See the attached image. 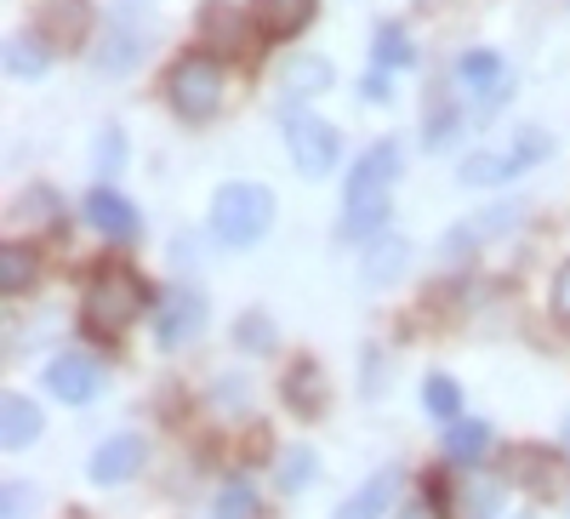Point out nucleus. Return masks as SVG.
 I'll list each match as a JSON object with an SVG mask.
<instances>
[{"label":"nucleus","mask_w":570,"mask_h":519,"mask_svg":"<svg viewBox=\"0 0 570 519\" xmlns=\"http://www.w3.org/2000/svg\"><path fill=\"white\" fill-rule=\"evenodd\" d=\"M394 183H400V137H376L348 172V206L337 223L343 241H371L389 223V188Z\"/></svg>","instance_id":"nucleus-1"},{"label":"nucleus","mask_w":570,"mask_h":519,"mask_svg":"<svg viewBox=\"0 0 570 519\" xmlns=\"http://www.w3.org/2000/svg\"><path fill=\"white\" fill-rule=\"evenodd\" d=\"M155 40H160V23H155L149 0H115L98 46H91V63H98V75L120 80V75L142 69V58L155 52Z\"/></svg>","instance_id":"nucleus-2"},{"label":"nucleus","mask_w":570,"mask_h":519,"mask_svg":"<svg viewBox=\"0 0 570 519\" xmlns=\"http://www.w3.org/2000/svg\"><path fill=\"white\" fill-rule=\"evenodd\" d=\"M212 241L228 246V252H246L257 246L268 223H274V195L263 183H223L217 195H212Z\"/></svg>","instance_id":"nucleus-3"},{"label":"nucleus","mask_w":570,"mask_h":519,"mask_svg":"<svg viewBox=\"0 0 570 519\" xmlns=\"http://www.w3.org/2000/svg\"><path fill=\"white\" fill-rule=\"evenodd\" d=\"M142 303H149V286H142L137 274H126V268H98V274H91V286H86L80 320H86L91 337H115V332H126V325L142 314Z\"/></svg>","instance_id":"nucleus-4"},{"label":"nucleus","mask_w":570,"mask_h":519,"mask_svg":"<svg viewBox=\"0 0 570 519\" xmlns=\"http://www.w3.org/2000/svg\"><path fill=\"white\" fill-rule=\"evenodd\" d=\"M166 98H171V109H177L183 120L217 115V104H223V63H217L212 52H183V58L171 63Z\"/></svg>","instance_id":"nucleus-5"},{"label":"nucleus","mask_w":570,"mask_h":519,"mask_svg":"<svg viewBox=\"0 0 570 519\" xmlns=\"http://www.w3.org/2000/svg\"><path fill=\"white\" fill-rule=\"evenodd\" d=\"M285 149H292L303 177H325L343 155V131L331 120H320V115H308V109H292L285 115Z\"/></svg>","instance_id":"nucleus-6"},{"label":"nucleus","mask_w":570,"mask_h":519,"mask_svg":"<svg viewBox=\"0 0 570 519\" xmlns=\"http://www.w3.org/2000/svg\"><path fill=\"white\" fill-rule=\"evenodd\" d=\"M548 155H553V137H548L542 126H525L508 149H497V155H468V160H462V183H468V188L502 183V177H519L525 166H537V160H548Z\"/></svg>","instance_id":"nucleus-7"},{"label":"nucleus","mask_w":570,"mask_h":519,"mask_svg":"<svg viewBox=\"0 0 570 519\" xmlns=\"http://www.w3.org/2000/svg\"><path fill=\"white\" fill-rule=\"evenodd\" d=\"M456 80L473 91V98H480V109H485V115H497V109L508 104V91H513L502 52H485V46H473V52H462V58H456Z\"/></svg>","instance_id":"nucleus-8"},{"label":"nucleus","mask_w":570,"mask_h":519,"mask_svg":"<svg viewBox=\"0 0 570 519\" xmlns=\"http://www.w3.org/2000/svg\"><path fill=\"white\" fill-rule=\"evenodd\" d=\"M46 389H52L63 405H86V400L104 394V365L91 354H80V349H69V354H58L52 365H46Z\"/></svg>","instance_id":"nucleus-9"},{"label":"nucleus","mask_w":570,"mask_h":519,"mask_svg":"<svg viewBox=\"0 0 570 519\" xmlns=\"http://www.w3.org/2000/svg\"><path fill=\"white\" fill-rule=\"evenodd\" d=\"M200 325H206V297H200V292H188V286L166 292V303H160V314H155V337H160V349L195 343V337H200Z\"/></svg>","instance_id":"nucleus-10"},{"label":"nucleus","mask_w":570,"mask_h":519,"mask_svg":"<svg viewBox=\"0 0 570 519\" xmlns=\"http://www.w3.org/2000/svg\"><path fill=\"white\" fill-rule=\"evenodd\" d=\"M519 217H525V206H519V200H508V206H497V212H480V217L456 223V228L445 234L440 257H445V263H462V257L473 252V241H497V234H508V228H513Z\"/></svg>","instance_id":"nucleus-11"},{"label":"nucleus","mask_w":570,"mask_h":519,"mask_svg":"<svg viewBox=\"0 0 570 519\" xmlns=\"http://www.w3.org/2000/svg\"><path fill=\"white\" fill-rule=\"evenodd\" d=\"M142 457H149L142 434H115V440H104L98 451H91L86 474H91V486H120V480H131L142 468Z\"/></svg>","instance_id":"nucleus-12"},{"label":"nucleus","mask_w":570,"mask_h":519,"mask_svg":"<svg viewBox=\"0 0 570 519\" xmlns=\"http://www.w3.org/2000/svg\"><path fill=\"white\" fill-rule=\"evenodd\" d=\"M80 212H86V223L98 234H109V241H131V234H137V206L126 195H115L109 183L91 188V195L80 200Z\"/></svg>","instance_id":"nucleus-13"},{"label":"nucleus","mask_w":570,"mask_h":519,"mask_svg":"<svg viewBox=\"0 0 570 519\" xmlns=\"http://www.w3.org/2000/svg\"><path fill=\"white\" fill-rule=\"evenodd\" d=\"M394 497H400V468H376V474L337 508V519H389Z\"/></svg>","instance_id":"nucleus-14"},{"label":"nucleus","mask_w":570,"mask_h":519,"mask_svg":"<svg viewBox=\"0 0 570 519\" xmlns=\"http://www.w3.org/2000/svg\"><path fill=\"white\" fill-rule=\"evenodd\" d=\"M411 268V241H376L371 252H365V286L371 292H383V286H394V280Z\"/></svg>","instance_id":"nucleus-15"},{"label":"nucleus","mask_w":570,"mask_h":519,"mask_svg":"<svg viewBox=\"0 0 570 519\" xmlns=\"http://www.w3.org/2000/svg\"><path fill=\"white\" fill-rule=\"evenodd\" d=\"M252 12H257L263 35L285 40V35L308 29V18H314V0H252Z\"/></svg>","instance_id":"nucleus-16"},{"label":"nucleus","mask_w":570,"mask_h":519,"mask_svg":"<svg viewBox=\"0 0 570 519\" xmlns=\"http://www.w3.org/2000/svg\"><path fill=\"white\" fill-rule=\"evenodd\" d=\"M491 451V422H473V417H456L445 422V462H480Z\"/></svg>","instance_id":"nucleus-17"},{"label":"nucleus","mask_w":570,"mask_h":519,"mask_svg":"<svg viewBox=\"0 0 570 519\" xmlns=\"http://www.w3.org/2000/svg\"><path fill=\"white\" fill-rule=\"evenodd\" d=\"M0 429H7V445H12V451H23V445H35V440H40L46 417H40V405H35V400L7 394V405H0Z\"/></svg>","instance_id":"nucleus-18"},{"label":"nucleus","mask_w":570,"mask_h":519,"mask_svg":"<svg viewBox=\"0 0 570 519\" xmlns=\"http://www.w3.org/2000/svg\"><path fill=\"white\" fill-rule=\"evenodd\" d=\"M331 80H337V75H331V63L325 58H292V63H285L279 69V86H285V98H320V91L331 86Z\"/></svg>","instance_id":"nucleus-19"},{"label":"nucleus","mask_w":570,"mask_h":519,"mask_svg":"<svg viewBox=\"0 0 570 519\" xmlns=\"http://www.w3.org/2000/svg\"><path fill=\"white\" fill-rule=\"evenodd\" d=\"M285 400H292V411H325V371L314 360H297L285 371Z\"/></svg>","instance_id":"nucleus-20"},{"label":"nucleus","mask_w":570,"mask_h":519,"mask_svg":"<svg viewBox=\"0 0 570 519\" xmlns=\"http://www.w3.org/2000/svg\"><path fill=\"white\" fill-rule=\"evenodd\" d=\"M371 63L383 69V75L411 69V63H416V46H411V35H405L400 23H383V29H376V40H371Z\"/></svg>","instance_id":"nucleus-21"},{"label":"nucleus","mask_w":570,"mask_h":519,"mask_svg":"<svg viewBox=\"0 0 570 519\" xmlns=\"http://www.w3.org/2000/svg\"><path fill=\"white\" fill-rule=\"evenodd\" d=\"M35 246H23V241H7L0 246V292L7 297H23L29 286H35Z\"/></svg>","instance_id":"nucleus-22"},{"label":"nucleus","mask_w":570,"mask_h":519,"mask_svg":"<svg viewBox=\"0 0 570 519\" xmlns=\"http://www.w3.org/2000/svg\"><path fill=\"white\" fill-rule=\"evenodd\" d=\"M200 35L212 46H223V52H234V46L246 40V23H240V12H234L228 0H206V7H200Z\"/></svg>","instance_id":"nucleus-23"},{"label":"nucleus","mask_w":570,"mask_h":519,"mask_svg":"<svg viewBox=\"0 0 570 519\" xmlns=\"http://www.w3.org/2000/svg\"><path fill=\"white\" fill-rule=\"evenodd\" d=\"M7 69H12L18 80H40L46 69H52V46L35 40V35H12V40H7Z\"/></svg>","instance_id":"nucleus-24"},{"label":"nucleus","mask_w":570,"mask_h":519,"mask_svg":"<svg viewBox=\"0 0 570 519\" xmlns=\"http://www.w3.org/2000/svg\"><path fill=\"white\" fill-rule=\"evenodd\" d=\"M422 405H428V417L456 422V411H462V383H456V376H445V371H434V376L422 383Z\"/></svg>","instance_id":"nucleus-25"},{"label":"nucleus","mask_w":570,"mask_h":519,"mask_svg":"<svg viewBox=\"0 0 570 519\" xmlns=\"http://www.w3.org/2000/svg\"><path fill=\"white\" fill-rule=\"evenodd\" d=\"M320 474V457L308 445H292V451H279V491H303L308 480Z\"/></svg>","instance_id":"nucleus-26"},{"label":"nucleus","mask_w":570,"mask_h":519,"mask_svg":"<svg viewBox=\"0 0 570 519\" xmlns=\"http://www.w3.org/2000/svg\"><path fill=\"white\" fill-rule=\"evenodd\" d=\"M234 343H240L246 354H268L274 349V320L268 314H240V320H234Z\"/></svg>","instance_id":"nucleus-27"},{"label":"nucleus","mask_w":570,"mask_h":519,"mask_svg":"<svg viewBox=\"0 0 570 519\" xmlns=\"http://www.w3.org/2000/svg\"><path fill=\"white\" fill-rule=\"evenodd\" d=\"M120 166H126V131H120V126H104V131H98V177L109 183Z\"/></svg>","instance_id":"nucleus-28"},{"label":"nucleus","mask_w":570,"mask_h":519,"mask_svg":"<svg viewBox=\"0 0 570 519\" xmlns=\"http://www.w3.org/2000/svg\"><path fill=\"white\" fill-rule=\"evenodd\" d=\"M252 508H257V497H252L246 480H234V486L217 491V519H252Z\"/></svg>","instance_id":"nucleus-29"},{"label":"nucleus","mask_w":570,"mask_h":519,"mask_svg":"<svg viewBox=\"0 0 570 519\" xmlns=\"http://www.w3.org/2000/svg\"><path fill=\"white\" fill-rule=\"evenodd\" d=\"M456 126H462V115H456L451 104H440L434 115H428V131H422V137H428V149H445L451 137H456Z\"/></svg>","instance_id":"nucleus-30"},{"label":"nucleus","mask_w":570,"mask_h":519,"mask_svg":"<svg viewBox=\"0 0 570 519\" xmlns=\"http://www.w3.org/2000/svg\"><path fill=\"white\" fill-rule=\"evenodd\" d=\"M35 513V491L23 480H7V519H29Z\"/></svg>","instance_id":"nucleus-31"},{"label":"nucleus","mask_w":570,"mask_h":519,"mask_svg":"<svg viewBox=\"0 0 570 519\" xmlns=\"http://www.w3.org/2000/svg\"><path fill=\"white\" fill-rule=\"evenodd\" d=\"M553 314H559V320L570 325V263H564V268L553 274Z\"/></svg>","instance_id":"nucleus-32"},{"label":"nucleus","mask_w":570,"mask_h":519,"mask_svg":"<svg viewBox=\"0 0 570 519\" xmlns=\"http://www.w3.org/2000/svg\"><path fill=\"white\" fill-rule=\"evenodd\" d=\"M400 519H434V508H428V502H411V508H400Z\"/></svg>","instance_id":"nucleus-33"},{"label":"nucleus","mask_w":570,"mask_h":519,"mask_svg":"<svg viewBox=\"0 0 570 519\" xmlns=\"http://www.w3.org/2000/svg\"><path fill=\"white\" fill-rule=\"evenodd\" d=\"M564 440H570V422H564Z\"/></svg>","instance_id":"nucleus-34"}]
</instances>
